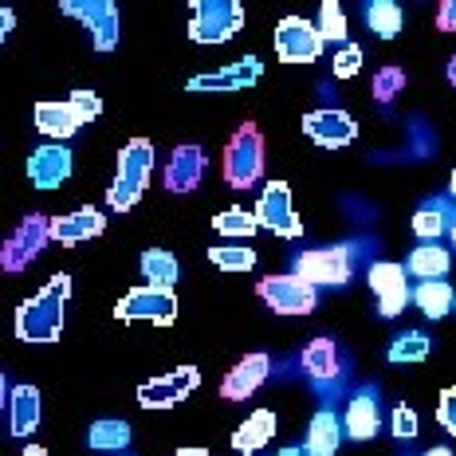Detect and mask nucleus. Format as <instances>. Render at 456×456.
<instances>
[{"instance_id": "1", "label": "nucleus", "mask_w": 456, "mask_h": 456, "mask_svg": "<svg viewBox=\"0 0 456 456\" xmlns=\"http://www.w3.org/2000/svg\"><path fill=\"white\" fill-rule=\"evenodd\" d=\"M71 299V275L60 272L40 288V296L28 299L16 311V338L20 342H55L63 335V311Z\"/></svg>"}, {"instance_id": "2", "label": "nucleus", "mask_w": 456, "mask_h": 456, "mask_svg": "<svg viewBox=\"0 0 456 456\" xmlns=\"http://www.w3.org/2000/svg\"><path fill=\"white\" fill-rule=\"evenodd\" d=\"M150 174H154V142H146V138L126 142L118 154V177H114L107 189V205L114 213H130V208L142 201V193H146V185H150Z\"/></svg>"}, {"instance_id": "3", "label": "nucleus", "mask_w": 456, "mask_h": 456, "mask_svg": "<svg viewBox=\"0 0 456 456\" xmlns=\"http://www.w3.org/2000/svg\"><path fill=\"white\" fill-rule=\"evenodd\" d=\"M189 40L216 47L228 44L244 28V8L240 0H193L189 4Z\"/></svg>"}, {"instance_id": "4", "label": "nucleus", "mask_w": 456, "mask_h": 456, "mask_svg": "<svg viewBox=\"0 0 456 456\" xmlns=\"http://www.w3.org/2000/svg\"><path fill=\"white\" fill-rule=\"evenodd\" d=\"M268 154H264V138L256 122H244L224 146V182L232 189H252L264 177Z\"/></svg>"}, {"instance_id": "5", "label": "nucleus", "mask_w": 456, "mask_h": 456, "mask_svg": "<svg viewBox=\"0 0 456 456\" xmlns=\"http://www.w3.org/2000/svg\"><path fill=\"white\" fill-rule=\"evenodd\" d=\"M296 275L307 280L311 288H342L350 283V248L346 244H330V248H307L296 260Z\"/></svg>"}, {"instance_id": "6", "label": "nucleus", "mask_w": 456, "mask_h": 456, "mask_svg": "<svg viewBox=\"0 0 456 456\" xmlns=\"http://www.w3.org/2000/svg\"><path fill=\"white\" fill-rule=\"evenodd\" d=\"M114 319L118 322H158V327H169L177 319V296L166 288H134L118 299L114 307Z\"/></svg>"}, {"instance_id": "7", "label": "nucleus", "mask_w": 456, "mask_h": 456, "mask_svg": "<svg viewBox=\"0 0 456 456\" xmlns=\"http://www.w3.org/2000/svg\"><path fill=\"white\" fill-rule=\"evenodd\" d=\"M47 240H52V221L40 216V213H28L24 221L16 224V232L4 240V248H0V268L4 272H24L28 264L44 252Z\"/></svg>"}, {"instance_id": "8", "label": "nucleus", "mask_w": 456, "mask_h": 456, "mask_svg": "<svg viewBox=\"0 0 456 456\" xmlns=\"http://www.w3.org/2000/svg\"><path fill=\"white\" fill-rule=\"evenodd\" d=\"M260 299L268 303L275 315H311V311L319 307V296L315 288H311L307 280H299L296 272L291 275H268V280H260Z\"/></svg>"}, {"instance_id": "9", "label": "nucleus", "mask_w": 456, "mask_h": 456, "mask_svg": "<svg viewBox=\"0 0 456 456\" xmlns=\"http://www.w3.org/2000/svg\"><path fill=\"white\" fill-rule=\"evenodd\" d=\"M60 8L87 28L99 52H114L118 47V4L114 0H63Z\"/></svg>"}, {"instance_id": "10", "label": "nucleus", "mask_w": 456, "mask_h": 456, "mask_svg": "<svg viewBox=\"0 0 456 456\" xmlns=\"http://www.w3.org/2000/svg\"><path fill=\"white\" fill-rule=\"evenodd\" d=\"M275 55L283 63H315L322 55L319 24L303 20V16H283L275 24Z\"/></svg>"}, {"instance_id": "11", "label": "nucleus", "mask_w": 456, "mask_h": 456, "mask_svg": "<svg viewBox=\"0 0 456 456\" xmlns=\"http://www.w3.org/2000/svg\"><path fill=\"white\" fill-rule=\"evenodd\" d=\"M197 386H201L197 366H177V370H169V374L150 378L146 386H138V405L142 410H169V405L185 402Z\"/></svg>"}, {"instance_id": "12", "label": "nucleus", "mask_w": 456, "mask_h": 456, "mask_svg": "<svg viewBox=\"0 0 456 456\" xmlns=\"http://www.w3.org/2000/svg\"><path fill=\"white\" fill-rule=\"evenodd\" d=\"M256 221L260 228H268L275 236H303V224L296 216V205H291V185L288 182H268V189L256 201Z\"/></svg>"}, {"instance_id": "13", "label": "nucleus", "mask_w": 456, "mask_h": 456, "mask_svg": "<svg viewBox=\"0 0 456 456\" xmlns=\"http://www.w3.org/2000/svg\"><path fill=\"white\" fill-rule=\"evenodd\" d=\"M405 264H374L370 268V291L378 296V315L382 319H394L410 307L413 291H410V280H405Z\"/></svg>"}, {"instance_id": "14", "label": "nucleus", "mask_w": 456, "mask_h": 456, "mask_svg": "<svg viewBox=\"0 0 456 456\" xmlns=\"http://www.w3.org/2000/svg\"><path fill=\"white\" fill-rule=\"evenodd\" d=\"M264 79V63L256 60V55H244V60L228 63V68L213 71V75H197V79H189L185 87L189 91H205V94H216V91H248L256 83Z\"/></svg>"}, {"instance_id": "15", "label": "nucleus", "mask_w": 456, "mask_h": 456, "mask_svg": "<svg viewBox=\"0 0 456 456\" xmlns=\"http://www.w3.org/2000/svg\"><path fill=\"white\" fill-rule=\"evenodd\" d=\"M303 134L327 150H342L358 138V122L346 110H311L303 114Z\"/></svg>"}, {"instance_id": "16", "label": "nucleus", "mask_w": 456, "mask_h": 456, "mask_svg": "<svg viewBox=\"0 0 456 456\" xmlns=\"http://www.w3.org/2000/svg\"><path fill=\"white\" fill-rule=\"evenodd\" d=\"M205 166H208V154L197 146V142L177 146L166 161V189L169 193H193L205 177Z\"/></svg>"}, {"instance_id": "17", "label": "nucleus", "mask_w": 456, "mask_h": 456, "mask_svg": "<svg viewBox=\"0 0 456 456\" xmlns=\"http://www.w3.org/2000/svg\"><path fill=\"white\" fill-rule=\"evenodd\" d=\"M28 177L36 189H60L71 177V150L63 142H47L28 158Z\"/></svg>"}, {"instance_id": "18", "label": "nucleus", "mask_w": 456, "mask_h": 456, "mask_svg": "<svg viewBox=\"0 0 456 456\" xmlns=\"http://www.w3.org/2000/svg\"><path fill=\"white\" fill-rule=\"evenodd\" d=\"M268 374H272V358L268 354H248L244 362H236L224 374L221 397H228V402H244V397H252L256 389L264 386V378Z\"/></svg>"}, {"instance_id": "19", "label": "nucleus", "mask_w": 456, "mask_h": 456, "mask_svg": "<svg viewBox=\"0 0 456 456\" xmlns=\"http://www.w3.org/2000/svg\"><path fill=\"white\" fill-rule=\"evenodd\" d=\"M102 228H107V216H102L99 208L79 205L75 213L52 216V240H60V244H83V240H91V236H102Z\"/></svg>"}, {"instance_id": "20", "label": "nucleus", "mask_w": 456, "mask_h": 456, "mask_svg": "<svg viewBox=\"0 0 456 456\" xmlns=\"http://www.w3.org/2000/svg\"><path fill=\"white\" fill-rule=\"evenodd\" d=\"M40 413H44V402L36 386H16L8 394V429H12V436H32L40 429Z\"/></svg>"}, {"instance_id": "21", "label": "nucleus", "mask_w": 456, "mask_h": 456, "mask_svg": "<svg viewBox=\"0 0 456 456\" xmlns=\"http://www.w3.org/2000/svg\"><path fill=\"white\" fill-rule=\"evenodd\" d=\"M342 433L350 441H374L382 433V410H378V397L374 394H358L350 402L346 417H342Z\"/></svg>"}, {"instance_id": "22", "label": "nucleus", "mask_w": 456, "mask_h": 456, "mask_svg": "<svg viewBox=\"0 0 456 456\" xmlns=\"http://www.w3.org/2000/svg\"><path fill=\"white\" fill-rule=\"evenodd\" d=\"M79 126H83V118H79V110L71 107V99L68 102H36V130L47 134L52 142H68Z\"/></svg>"}, {"instance_id": "23", "label": "nucleus", "mask_w": 456, "mask_h": 456, "mask_svg": "<svg viewBox=\"0 0 456 456\" xmlns=\"http://www.w3.org/2000/svg\"><path fill=\"white\" fill-rule=\"evenodd\" d=\"M342 444V421L335 417V410H319L307 425V441H303V452L307 456H335Z\"/></svg>"}, {"instance_id": "24", "label": "nucleus", "mask_w": 456, "mask_h": 456, "mask_svg": "<svg viewBox=\"0 0 456 456\" xmlns=\"http://www.w3.org/2000/svg\"><path fill=\"white\" fill-rule=\"evenodd\" d=\"M275 436V413L272 410H256L244 425H236V433H232V449L240 452V456H252V452H260L264 444H268Z\"/></svg>"}, {"instance_id": "25", "label": "nucleus", "mask_w": 456, "mask_h": 456, "mask_svg": "<svg viewBox=\"0 0 456 456\" xmlns=\"http://www.w3.org/2000/svg\"><path fill=\"white\" fill-rule=\"evenodd\" d=\"M303 370H307L311 382H330V378L338 374V346L327 335L311 338L307 346H303Z\"/></svg>"}, {"instance_id": "26", "label": "nucleus", "mask_w": 456, "mask_h": 456, "mask_svg": "<svg viewBox=\"0 0 456 456\" xmlns=\"http://www.w3.org/2000/svg\"><path fill=\"white\" fill-rule=\"evenodd\" d=\"M452 228H456V208L444 201H429L413 213V232L421 236V244H433L436 236L452 232Z\"/></svg>"}, {"instance_id": "27", "label": "nucleus", "mask_w": 456, "mask_h": 456, "mask_svg": "<svg viewBox=\"0 0 456 456\" xmlns=\"http://www.w3.org/2000/svg\"><path fill=\"white\" fill-rule=\"evenodd\" d=\"M413 303L421 307L425 319H444L456 307V291L444 280H421L413 288Z\"/></svg>"}, {"instance_id": "28", "label": "nucleus", "mask_w": 456, "mask_h": 456, "mask_svg": "<svg viewBox=\"0 0 456 456\" xmlns=\"http://www.w3.org/2000/svg\"><path fill=\"white\" fill-rule=\"evenodd\" d=\"M452 268V256L441 244H417L405 260V272H413L417 280H444V272Z\"/></svg>"}, {"instance_id": "29", "label": "nucleus", "mask_w": 456, "mask_h": 456, "mask_svg": "<svg viewBox=\"0 0 456 456\" xmlns=\"http://www.w3.org/2000/svg\"><path fill=\"white\" fill-rule=\"evenodd\" d=\"M142 275H146L150 288L174 291V283H177V275H182V268H177L174 252H166V248H146V252H142Z\"/></svg>"}, {"instance_id": "30", "label": "nucleus", "mask_w": 456, "mask_h": 456, "mask_svg": "<svg viewBox=\"0 0 456 456\" xmlns=\"http://www.w3.org/2000/svg\"><path fill=\"white\" fill-rule=\"evenodd\" d=\"M130 436H134V433H130V425L114 417V421H94L91 425L87 444L94 452H126L130 449Z\"/></svg>"}, {"instance_id": "31", "label": "nucleus", "mask_w": 456, "mask_h": 456, "mask_svg": "<svg viewBox=\"0 0 456 456\" xmlns=\"http://www.w3.org/2000/svg\"><path fill=\"white\" fill-rule=\"evenodd\" d=\"M366 28L378 40H394L402 32V8L394 0H370L366 4Z\"/></svg>"}, {"instance_id": "32", "label": "nucleus", "mask_w": 456, "mask_h": 456, "mask_svg": "<svg viewBox=\"0 0 456 456\" xmlns=\"http://www.w3.org/2000/svg\"><path fill=\"white\" fill-rule=\"evenodd\" d=\"M433 350V342L421 335V330H402L394 342H389V362L394 366H413V362H425Z\"/></svg>"}, {"instance_id": "33", "label": "nucleus", "mask_w": 456, "mask_h": 456, "mask_svg": "<svg viewBox=\"0 0 456 456\" xmlns=\"http://www.w3.org/2000/svg\"><path fill=\"white\" fill-rule=\"evenodd\" d=\"M208 264L221 272H248L256 268V252L244 244H216V248H208Z\"/></svg>"}, {"instance_id": "34", "label": "nucleus", "mask_w": 456, "mask_h": 456, "mask_svg": "<svg viewBox=\"0 0 456 456\" xmlns=\"http://www.w3.org/2000/svg\"><path fill=\"white\" fill-rule=\"evenodd\" d=\"M319 36L322 44H346V16H342L338 0H322L319 4Z\"/></svg>"}, {"instance_id": "35", "label": "nucleus", "mask_w": 456, "mask_h": 456, "mask_svg": "<svg viewBox=\"0 0 456 456\" xmlns=\"http://www.w3.org/2000/svg\"><path fill=\"white\" fill-rule=\"evenodd\" d=\"M213 228L221 236H256V228H260V221H256V213H248V208H228V213H216Z\"/></svg>"}, {"instance_id": "36", "label": "nucleus", "mask_w": 456, "mask_h": 456, "mask_svg": "<svg viewBox=\"0 0 456 456\" xmlns=\"http://www.w3.org/2000/svg\"><path fill=\"white\" fill-rule=\"evenodd\" d=\"M405 87V71L402 68H382L374 75V83H370V91H374L378 102H394L397 94H402Z\"/></svg>"}, {"instance_id": "37", "label": "nucleus", "mask_w": 456, "mask_h": 456, "mask_svg": "<svg viewBox=\"0 0 456 456\" xmlns=\"http://www.w3.org/2000/svg\"><path fill=\"white\" fill-rule=\"evenodd\" d=\"M330 71H335V79H354L362 71V44H342L330 60Z\"/></svg>"}, {"instance_id": "38", "label": "nucleus", "mask_w": 456, "mask_h": 456, "mask_svg": "<svg viewBox=\"0 0 456 456\" xmlns=\"http://www.w3.org/2000/svg\"><path fill=\"white\" fill-rule=\"evenodd\" d=\"M389 429H394L397 441H413L421 425H417V413L410 410V405H394V417H389Z\"/></svg>"}, {"instance_id": "39", "label": "nucleus", "mask_w": 456, "mask_h": 456, "mask_svg": "<svg viewBox=\"0 0 456 456\" xmlns=\"http://www.w3.org/2000/svg\"><path fill=\"white\" fill-rule=\"evenodd\" d=\"M71 107L79 110L83 122H94V118L102 114V99H99L94 91H75V94H71Z\"/></svg>"}, {"instance_id": "40", "label": "nucleus", "mask_w": 456, "mask_h": 456, "mask_svg": "<svg viewBox=\"0 0 456 456\" xmlns=\"http://www.w3.org/2000/svg\"><path fill=\"white\" fill-rule=\"evenodd\" d=\"M436 421L456 436V389H444L441 394V402H436Z\"/></svg>"}, {"instance_id": "41", "label": "nucleus", "mask_w": 456, "mask_h": 456, "mask_svg": "<svg viewBox=\"0 0 456 456\" xmlns=\"http://www.w3.org/2000/svg\"><path fill=\"white\" fill-rule=\"evenodd\" d=\"M436 28H441V32H456V0H444V4L436 8Z\"/></svg>"}, {"instance_id": "42", "label": "nucleus", "mask_w": 456, "mask_h": 456, "mask_svg": "<svg viewBox=\"0 0 456 456\" xmlns=\"http://www.w3.org/2000/svg\"><path fill=\"white\" fill-rule=\"evenodd\" d=\"M16 28V12L12 8H4V12H0V36H8Z\"/></svg>"}, {"instance_id": "43", "label": "nucleus", "mask_w": 456, "mask_h": 456, "mask_svg": "<svg viewBox=\"0 0 456 456\" xmlns=\"http://www.w3.org/2000/svg\"><path fill=\"white\" fill-rule=\"evenodd\" d=\"M174 456H208V449H182V452H174Z\"/></svg>"}, {"instance_id": "44", "label": "nucleus", "mask_w": 456, "mask_h": 456, "mask_svg": "<svg viewBox=\"0 0 456 456\" xmlns=\"http://www.w3.org/2000/svg\"><path fill=\"white\" fill-rule=\"evenodd\" d=\"M24 456H47V452L40 449V444H28V449H24Z\"/></svg>"}, {"instance_id": "45", "label": "nucleus", "mask_w": 456, "mask_h": 456, "mask_svg": "<svg viewBox=\"0 0 456 456\" xmlns=\"http://www.w3.org/2000/svg\"><path fill=\"white\" fill-rule=\"evenodd\" d=\"M425 456H452L449 449H444V444H436V449H429V452H425Z\"/></svg>"}, {"instance_id": "46", "label": "nucleus", "mask_w": 456, "mask_h": 456, "mask_svg": "<svg viewBox=\"0 0 456 456\" xmlns=\"http://www.w3.org/2000/svg\"><path fill=\"white\" fill-rule=\"evenodd\" d=\"M449 83H452V87H456V55H452V60H449Z\"/></svg>"}, {"instance_id": "47", "label": "nucleus", "mask_w": 456, "mask_h": 456, "mask_svg": "<svg viewBox=\"0 0 456 456\" xmlns=\"http://www.w3.org/2000/svg\"><path fill=\"white\" fill-rule=\"evenodd\" d=\"M275 456H307L303 449H283V452H275Z\"/></svg>"}, {"instance_id": "48", "label": "nucleus", "mask_w": 456, "mask_h": 456, "mask_svg": "<svg viewBox=\"0 0 456 456\" xmlns=\"http://www.w3.org/2000/svg\"><path fill=\"white\" fill-rule=\"evenodd\" d=\"M449 189H452V193H456V174H452V177H449Z\"/></svg>"}, {"instance_id": "49", "label": "nucleus", "mask_w": 456, "mask_h": 456, "mask_svg": "<svg viewBox=\"0 0 456 456\" xmlns=\"http://www.w3.org/2000/svg\"><path fill=\"white\" fill-rule=\"evenodd\" d=\"M452 244H456V228H452Z\"/></svg>"}]
</instances>
